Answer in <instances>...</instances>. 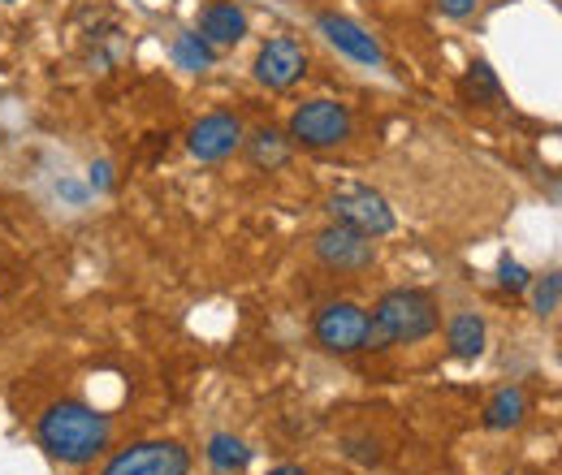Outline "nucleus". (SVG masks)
Listing matches in <instances>:
<instances>
[{"label": "nucleus", "mask_w": 562, "mask_h": 475, "mask_svg": "<svg viewBox=\"0 0 562 475\" xmlns=\"http://www.w3.org/2000/svg\"><path fill=\"white\" fill-rule=\"evenodd\" d=\"M35 437L40 445L57 459V463H91L95 454L109 450V437H113V423L109 415H100L87 403H53V407L40 415L35 423Z\"/></svg>", "instance_id": "f257e3e1"}, {"label": "nucleus", "mask_w": 562, "mask_h": 475, "mask_svg": "<svg viewBox=\"0 0 562 475\" xmlns=\"http://www.w3.org/2000/svg\"><path fill=\"white\" fill-rule=\"evenodd\" d=\"M441 329V312L437 298L428 290H390L381 294V303L368 316V350H385V346H412V341L432 338Z\"/></svg>", "instance_id": "f03ea898"}, {"label": "nucleus", "mask_w": 562, "mask_h": 475, "mask_svg": "<svg viewBox=\"0 0 562 475\" xmlns=\"http://www.w3.org/2000/svg\"><path fill=\"white\" fill-rule=\"evenodd\" d=\"M351 109L338 104V100H307L303 109H294L290 117V143L299 147H342L351 138Z\"/></svg>", "instance_id": "7ed1b4c3"}, {"label": "nucleus", "mask_w": 562, "mask_h": 475, "mask_svg": "<svg viewBox=\"0 0 562 475\" xmlns=\"http://www.w3.org/2000/svg\"><path fill=\"white\" fill-rule=\"evenodd\" d=\"M329 212H334L338 225H351L363 238H385L398 225L390 200L381 191H372V186H338L329 195Z\"/></svg>", "instance_id": "20e7f679"}, {"label": "nucleus", "mask_w": 562, "mask_h": 475, "mask_svg": "<svg viewBox=\"0 0 562 475\" xmlns=\"http://www.w3.org/2000/svg\"><path fill=\"white\" fill-rule=\"evenodd\" d=\"M100 475H191V454L178 441H139L117 450Z\"/></svg>", "instance_id": "39448f33"}, {"label": "nucleus", "mask_w": 562, "mask_h": 475, "mask_svg": "<svg viewBox=\"0 0 562 475\" xmlns=\"http://www.w3.org/2000/svg\"><path fill=\"white\" fill-rule=\"evenodd\" d=\"M316 341L329 354H355L368 350V312L359 303H325L316 316Z\"/></svg>", "instance_id": "423d86ee"}, {"label": "nucleus", "mask_w": 562, "mask_h": 475, "mask_svg": "<svg viewBox=\"0 0 562 475\" xmlns=\"http://www.w3.org/2000/svg\"><path fill=\"white\" fill-rule=\"evenodd\" d=\"M316 260L325 264V269L334 272H363L376 264V247H372V238H363L359 229L351 225H325L321 234H316Z\"/></svg>", "instance_id": "0eeeda50"}, {"label": "nucleus", "mask_w": 562, "mask_h": 475, "mask_svg": "<svg viewBox=\"0 0 562 475\" xmlns=\"http://www.w3.org/2000/svg\"><path fill=\"white\" fill-rule=\"evenodd\" d=\"M303 73H307V53H303V44H294V39H285V35L269 39V44L256 53V82L269 87V91L294 87Z\"/></svg>", "instance_id": "6e6552de"}, {"label": "nucleus", "mask_w": 562, "mask_h": 475, "mask_svg": "<svg viewBox=\"0 0 562 475\" xmlns=\"http://www.w3.org/2000/svg\"><path fill=\"white\" fill-rule=\"evenodd\" d=\"M243 122L234 117V113H209V117H200L195 126H191V138H187V147H191V156L195 160H225V156H234L238 147H243Z\"/></svg>", "instance_id": "1a4fd4ad"}, {"label": "nucleus", "mask_w": 562, "mask_h": 475, "mask_svg": "<svg viewBox=\"0 0 562 475\" xmlns=\"http://www.w3.org/2000/svg\"><path fill=\"white\" fill-rule=\"evenodd\" d=\"M316 31L342 53V57H351L355 66H385V53H381V44L359 26L351 18H342V13H321L316 18Z\"/></svg>", "instance_id": "9d476101"}, {"label": "nucleus", "mask_w": 562, "mask_h": 475, "mask_svg": "<svg viewBox=\"0 0 562 475\" xmlns=\"http://www.w3.org/2000/svg\"><path fill=\"white\" fill-rule=\"evenodd\" d=\"M200 35L209 39L212 48H234L247 35V13L234 0H212L209 9L200 13Z\"/></svg>", "instance_id": "9b49d317"}, {"label": "nucleus", "mask_w": 562, "mask_h": 475, "mask_svg": "<svg viewBox=\"0 0 562 475\" xmlns=\"http://www.w3.org/2000/svg\"><path fill=\"white\" fill-rule=\"evenodd\" d=\"M169 57H173V66L187 69V73H209V69L216 66V48H212L200 31H182V35L169 44Z\"/></svg>", "instance_id": "f8f14e48"}, {"label": "nucleus", "mask_w": 562, "mask_h": 475, "mask_svg": "<svg viewBox=\"0 0 562 475\" xmlns=\"http://www.w3.org/2000/svg\"><path fill=\"white\" fill-rule=\"evenodd\" d=\"M446 338H450V350L459 359H481V350H485V320L476 312H459V316H450Z\"/></svg>", "instance_id": "ddd939ff"}, {"label": "nucleus", "mask_w": 562, "mask_h": 475, "mask_svg": "<svg viewBox=\"0 0 562 475\" xmlns=\"http://www.w3.org/2000/svg\"><path fill=\"white\" fill-rule=\"evenodd\" d=\"M247 143V156H251V165L256 169H285L290 165V138L281 135V131H256L251 138H243Z\"/></svg>", "instance_id": "4468645a"}, {"label": "nucleus", "mask_w": 562, "mask_h": 475, "mask_svg": "<svg viewBox=\"0 0 562 475\" xmlns=\"http://www.w3.org/2000/svg\"><path fill=\"white\" fill-rule=\"evenodd\" d=\"M524 415H528V394H524L519 385H506V389H497L490 398L485 423H490V428H519Z\"/></svg>", "instance_id": "2eb2a0df"}, {"label": "nucleus", "mask_w": 562, "mask_h": 475, "mask_svg": "<svg viewBox=\"0 0 562 475\" xmlns=\"http://www.w3.org/2000/svg\"><path fill=\"white\" fill-rule=\"evenodd\" d=\"M209 463L221 475H238V472H247L251 450H247L243 437H234V432H216V437L209 441Z\"/></svg>", "instance_id": "dca6fc26"}, {"label": "nucleus", "mask_w": 562, "mask_h": 475, "mask_svg": "<svg viewBox=\"0 0 562 475\" xmlns=\"http://www.w3.org/2000/svg\"><path fill=\"white\" fill-rule=\"evenodd\" d=\"M463 95L476 100V104H497L502 100V82H497V73L485 61H476V66L463 73Z\"/></svg>", "instance_id": "f3484780"}, {"label": "nucleus", "mask_w": 562, "mask_h": 475, "mask_svg": "<svg viewBox=\"0 0 562 475\" xmlns=\"http://www.w3.org/2000/svg\"><path fill=\"white\" fill-rule=\"evenodd\" d=\"M559 298H562V276L559 272H546V276L532 285V312L546 320V316L559 312Z\"/></svg>", "instance_id": "a211bd4d"}, {"label": "nucleus", "mask_w": 562, "mask_h": 475, "mask_svg": "<svg viewBox=\"0 0 562 475\" xmlns=\"http://www.w3.org/2000/svg\"><path fill=\"white\" fill-rule=\"evenodd\" d=\"M497 276H502V285H506V290H515V294L532 285V276H528V269H524L519 260H502V269H497Z\"/></svg>", "instance_id": "6ab92c4d"}, {"label": "nucleus", "mask_w": 562, "mask_h": 475, "mask_svg": "<svg viewBox=\"0 0 562 475\" xmlns=\"http://www.w3.org/2000/svg\"><path fill=\"white\" fill-rule=\"evenodd\" d=\"M437 4H441V13H450V18H468L481 0H437Z\"/></svg>", "instance_id": "aec40b11"}, {"label": "nucleus", "mask_w": 562, "mask_h": 475, "mask_svg": "<svg viewBox=\"0 0 562 475\" xmlns=\"http://www.w3.org/2000/svg\"><path fill=\"white\" fill-rule=\"evenodd\" d=\"M91 186H109V165H91Z\"/></svg>", "instance_id": "412c9836"}, {"label": "nucleus", "mask_w": 562, "mask_h": 475, "mask_svg": "<svg viewBox=\"0 0 562 475\" xmlns=\"http://www.w3.org/2000/svg\"><path fill=\"white\" fill-rule=\"evenodd\" d=\"M269 475H307V472H303V467H290V463H285V467H273Z\"/></svg>", "instance_id": "4be33fe9"}, {"label": "nucleus", "mask_w": 562, "mask_h": 475, "mask_svg": "<svg viewBox=\"0 0 562 475\" xmlns=\"http://www.w3.org/2000/svg\"><path fill=\"white\" fill-rule=\"evenodd\" d=\"M4 4H13V0H4Z\"/></svg>", "instance_id": "5701e85b"}]
</instances>
